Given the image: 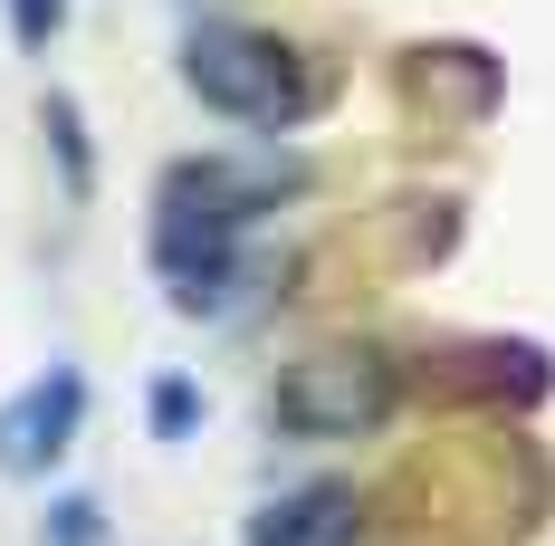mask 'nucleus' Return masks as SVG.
Returning <instances> with one entry per match:
<instances>
[{"label":"nucleus","mask_w":555,"mask_h":546,"mask_svg":"<svg viewBox=\"0 0 555 546\" xmlns=\"http://www.w3.org/2000/svg\"><path fill=\"white\" fill-rule=\"evenodd\" d=\"M354 537H364V508H354V490H335V480H307V490L269 498L249 518V546H354Z\"/></svg>","instance_id":"nucleus-5"},{"label":"nucleus","mask_w":555,"mask_h":546,"mask_svg":"<svg viewBox=\"0 0 555 546\" xmlns=\"http://www.w3.org/2000/svg\"><path fill=\"white\" fill-rule=\"evenodd\" d=\"M87 422V374L77 365H49L39 383H20L10 403H0V470L10 480H39L67 460V441Z\"/></svg>","instance_id":"nucleus-4"},{"label":"nucleus","mask_w":555,"mask_h":546,"mask_svg":"<svg viewBox=\"0 0 555 546\" xmlns=\"http://www.w3.org/2000/svg\"><path fill=\"white\" fill-rule=\"evenodd\" d=\"M39 546H106V508H96L87 490L49 498V528H39Z\"/></svg>","instance_id":"nucleus-6"},{"label":"nucleus","mask_w":555,"mask_h":546,"mask_svg":"<svg viewBox=\"0 0 555 546\" xmlns=\"http://www.w3.org/2000/svg\"><path fill=\"white\" fill-rule=\"evenodd\" d=\"M57 20H67V0H10V39H20V49H49Z\"/></svg>","instance_id":"nucleus-9"},{"label":"nucleus","mask_w":555,"mask_h":546,"mask_svg":"<svg viewBox=\"0 0 555 546\" xmlns=\"http://www.w3.org/2000/svg\"><path fill=\"white\" fill-rule=\"evenodd\" d=\"M307 182L297 154H202V164L164 173V220H192V230H249L259 212H278L287 192Z\"/></svg>","instance_id":"nucleus-3"},{"label":"nucleus","mask_w":555,"mask_h":546,"mask_svg":"<svg viewBox=\"0 0 555 546\" xmlns=\"http://www.w3.org/2000/svg\"><path fill=\"white\" fill-rule=\"evenodd\" d=\"M49 135H57V164H67V192H87V135H77V97H49Z\"/></svg>","instance_id":"nucleus-7"},{"label":"nucleus","mask_w":555,"mask_h":546,"mask_svg":"<svg viewBox=\"0 0 555 546\" xmlns=\"http://www.w3.org/2000/svg\"><path fill=\"white\" fill-rule=\"evenodd\" d=\"M392 412V355L384 345H317L269 383V422L287 441H354Z\"/></svg>","instance_id":"nucleus-2"},{"label":"nucleus","mask_w":555,"mask_h":546,"mask_svg":"<svg viewBox=\"0 0 555 546\" xmlns=\"http://www.w3.org/2000/svg\"><path fill=\"white\" fill-rule=\"evenodd\" d=\"M192 422H202V393H192L182 374H164V383H154V432H164V441H182Z\"/></svg>","instance_id":"nucleus-8"},{"label":"nucleus","mask_w":555,"mask_h":546,"mask_svg":"<svg viewBox=\"0 0 555 546\" xmlns=\"http://www.w3.org/2000/svg\"><path fill=\"white\" fill-rule=\"evenodd\" d=\"M182 87H192L211 115L259 125V135H287V125H307V115L326 106V77L287 49V39L240 29V20H211V29L182 39Z\"/></svg>","instance_id":"nucleus-1"}]
</instances>
